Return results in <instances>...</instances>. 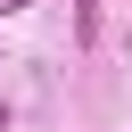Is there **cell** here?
<instances>
[{"mask_svg": "<svg viewBox=\"0 0 132 132\" xmlns=\"http://www.w3.org/2000/svg\"><path fill=\"white\" fill-rule=\"evenodd\" d=\"M0 132H8V107H0Z\"/></svg>", "mask_w": 132, "mask_h": 132, "instance_id": "2", "label": "cell"}, {"mask_svg": "<svg viewBox=\"0 0 132 132\" xmlns=\"http://www.w3.org/2000/svg\"><path fill=\"white\" fill-rule=\"evenodd\" d=\"M16 8H33V0H0V16H16Z\"/></svg>", "mask_w": 132, "mask_h": 132, "instance_id": "1", "label": "cell"}]
</instances>
